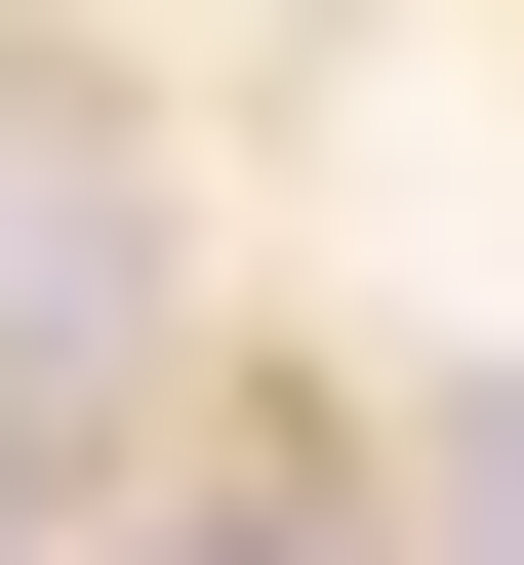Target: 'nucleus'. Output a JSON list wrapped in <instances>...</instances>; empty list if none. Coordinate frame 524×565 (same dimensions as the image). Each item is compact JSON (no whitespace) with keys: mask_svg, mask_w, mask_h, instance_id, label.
<instances>
[{"mask_svg":"<svg viewBox=\"0 0 524 565\" xmlns=\"http://www.w3.org/2000/svg\"><path fill=\"white\" fill-rule=\"evenodd\" d=\"M443 565H524V404H484V445H443Z\"/></svg>","mask_w":524,"mask_h":565,"instance_id":"1","label":"nucleus"},{"mask_svg":"<svg viewBox=\"0 0 524 565\" xmlns=\"http://www.w3.org/2000/svg\"><path fill=\"white\" fill-rule=\"evenodd\" d=\"M202 565H243V525H202Z\"/></svg>","mask_w":524,"mask_h":565,"instance_id":"2","label":"nucleus"}]
</instances>
